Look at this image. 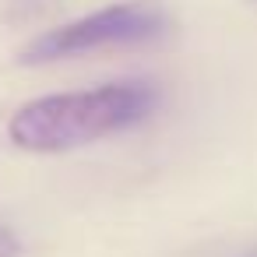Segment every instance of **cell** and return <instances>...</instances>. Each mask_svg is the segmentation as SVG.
I'll list each match as a JSON object with an SVG mask.
<instances>
[{
    "label": "cell",
    "mask_w": 257,
    "mask_h": 257,
    "mask_svg": "<svg viewBox=\"0 0 257 257\" xmlns=\"http://www.w3.org/2000/svg\"><path fill=\"white\" fill-rule=\"evenodd\" d=\"M166 29V15L148 4V0H134V4H113L102 8L88 18H78L71 25L50 29L39 39H32L22 50V64H50L64 60L74 53L102 50V46H131V43H148L159 39Z\"/></svg>",
    "instance_id": "7a4b0ae2"
},
{
    "label": "cell",
    "mask_w": 257,
    "mask_h": 257,
    "mask_svg": "<svg viewBox=\"0 0 257 257\" xmlns=\"http://www.w3.org/2000/svg\"><path fill=\"white\" fill-rule=\"evenodd\" d=\"M243 257H257V250H250V253H243Z\"/></svg>",
    "instance_id": "277c9868"
},
{
    "label": "cell",
    "mask_w": 257,
    "mask_h": 257,
    "mask_svg": "<svg viewBox=\"0 0 257 257\" xmlns=\"http://www.w3.org/2000/svg\"><path fill=\"white\" fill-rule=\"evenodd\" d=\"M159 102L148 81H113L88 92L43 95L11 116V141L25 152H71L141 123Z\"/></svg>",
    "instance_id": "6da1fadb"
},
{
    "label": "cell",
    "mask_w": 257,
    "mask_h": 257,
    "mask_svg": "<svg viewBox=\"0 0 257 257\" xmlns=\"http://www.w3.org/2000/svg\"><path fill=\"white\" fill-rule=\"evenodd\" d=\"M18 253H22V239L8 225H0V257H18Z\"/></svg>",
    "instance_id": "3957f363"
}]
</instances>
